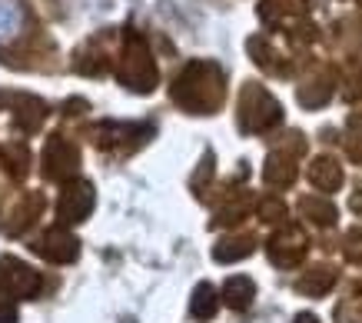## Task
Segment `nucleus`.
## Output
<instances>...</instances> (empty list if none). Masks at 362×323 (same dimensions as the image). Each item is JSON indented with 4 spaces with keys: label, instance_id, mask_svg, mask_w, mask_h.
<instances>
[{
    "label": "nucleus",
    "instance_id": "obj_1",
    "mask_svg": "<svg viewBox=\"0 0 362 323\" xmlns=\"http://www.w3.org/2000/svg\"><path fill=\"white\" fill-rule=\"evenodd\" d=\"M23 7L21 0H0V44H11L23 30Z\"/></svg>",
    "mask_w": 362,
    "mask_h": 323
},
{
    "label": "nucleus",
    "instance_id": "obj_2",
    "mask_svg": "<svg viewBox=\"0 0 362 323\" xmlns=\"http://www.w3.org/2000/svg\"><path fill=\"white\" fill-rule=\"evenodd\" d=\"M226 293H230V303L233 307H246L250 303V293H252V287H250V280H230V287H226Z\"/></svg>",
    "mask_w": 362,
    "mask_h": 323
},
{
    "label": "nucleus",
    "instance_id": "obj_3",
    "mask_svg": "<svg viewBox=\"0 0 362 323\" xmlns=\"http://www.w3.org/2000/svg\"><path fill=\"white\" fill-rule=\"evenodd\" d=\"M213 307H216V297H213V290L203 283V287L197 290V300H193V313L197 317H209L213 313Z\"/></svg>",
    "mask_w": 362,
    "mask_h": 323
}]
</instances>
